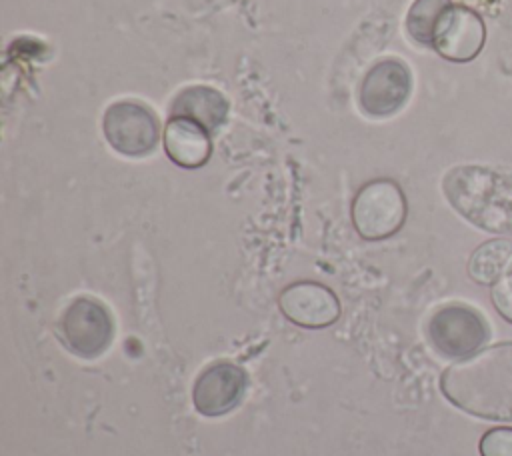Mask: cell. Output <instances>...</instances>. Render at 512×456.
I'll return each instance as SVG.
<instances>
[{"instance_id":"obj_9","label":"cell","mask_w":512,"mask_h":456,"mask_svg":"<svg viewBox=\"0 0 512 456\" xmlns=\"http://www.w3.org/2000/svg\"><path fill=\"white\" fill-rule=\"evenodd\" d=\"M410 86V72L400 60H380L362 80L360 104L372 116L394 114L406 102Z\"/></svg>"},{"instance_id":"obj_6","label":"cell","mask_w":512,"mask_h":456,"mask_svg":"<svg viewBox=\"0 0 512 456\" xmlns=\"http://www.w3.org/2000/svg\"><path fill=\"white\" fill-rule=\"evenodd\" d=\"M246 384V372L238 364L214 362L198 374L192 386V404L202 416L228 414L240 404Z\"/></svg>"},{"instance_id":"obj_15","label":"cell","mask_w":512,"mask_h":456,"mask_svg":"<svg viewBox=\"0 0 512 456\" xmlns=\"http://www.w3.org/2000/svg\"><path fill=\"white\" fill-rule=\"evenodd\" d=\"M490 300L496 312L512 324V272L490 286Z\"/></svg>"},{"instance_id":"obj_3","label":"cell","mask_w":512,"mask_h":456,"mask_svg":"<svg viewBox=\"0 0 512 456\" xmlns=\"http://www.w3.org/2000/svg\"><path fill=\"white\" fill-rule=\"evenodd\" d=\"M56 332L60 342L74 356L94 360L110 348L114 338V320L102 302L78 296L60 314Z\"/></svg>"},{"instance_id":"obj_13","label":"cell","mask_w":512,"mask_h":456,"mask_svg":"<svg viewBox=\"0 0 512 456\" xmlns=\"http://www.w3.org/2000/svg\"><path fill=\"white\" fill-rule=\"evenodd\" d=\"M450 4V0H416L406 16L408 34L416 42L432 46L434 28Z\"/></svg>"},{"instance_id":"obj_7","label":"cell","mask_w":512,"mask_h":456,"mask_svg":"<svg viewBox=\"0 0 512 456\" xmlns=\"http://www.w3.org/2000/svg\"><path fill=\"white\" fill-rule=\"evenodd\" d=\"M482 44L484 24L480 16L466 6L450 4L434 28V50L446 60L468 62L482 50Z\"/></svg>"},{"instance_id":"obj_8","label":"cell","mask_w":512,"mask_h":456,"mask_svg":"<svg viewBox=\"0 0 512 456\" xmlns=\"http://www.w3.org/2000/svg\"><path fill=\"white\" fill-rule=\"evenodd\" d=\"M282 314L302 328H326L340 316L336 294L318 282H294L278 296Z\"/></svg>"},{"instance_id":"obj_1","label":"cell","mask_w":512,"mask_h":456,"mask_svg":"<svg viewBox=\"0 0 512 456\" xmlns=\"http://www.w3.org/2000/svg\"><path fill=\"white\" fill-rule=\"evenodd\" d=\"M440 390L470 416L512 422V342H498L452 362L440 376Z\"/></svg>"},{"instance_id":"obj_11","label":"cell","mask_w":512,"mask_h":456,"mask_svg":"<svg viewBox=\"0 0 512 456\" xmlns=\"http://www.w3.org/2000/svg\"><path fill=\"white\" fill-rule=\"evenodd\" d=\"M228 114L226 98L210 86H188L170 104V118H188L206 130H216Z\"/></svg>"},{"instance_id":"obj_2","label":"cell","mask_w":512,"mask_h":456,"mask_svg":"<svg viewBox=\"0 0 512 456\" xmlns=\"http://www.w3.org/2000/svg\"><path fill=\"white\" fill-rule=\"evenodd\" d=\"M430 348L446 360H466L484 350L492 338L486 316L470 304L448 302L438 306L424 324Z\"/></svg>"},{"instance_id":"obj_5","label":"cell","mask_w":512,"mask_h":456,"mask_svg":"<svg viewBox=\"0 0 512 456\" xmlns=\"http://www.w3.org/2000/svg\"><path fill=\"white\" fill-rule=\"evenodd\" d=\"M158 134L156 116L138 102H114L104 114V136L124 156L150 154L158 144Z\"/></svg>"},{"instance_id":"obj_12","label":"cell","mask_w":512,"mask_h":456,"mask_svg":"<svg viewBox=\"0 0 512 456\" xmlns=\"http://www.w3.org/2000/svg\"><path fill=\"white\" fill-rule=\"evenodd\" d=\"M512 272V240L492 238L480 244L468 260V276L482 286H492Z\"/></svg>"},{"instance_id":"obj_14","label":"cell","mask_w":512,"mask_h":456,"mask_svg":"<svg viewBox=\"0 0 512 456\" xmlns=\"http://www.w3.org/2000/svg\"><path fill=\"white\" fill-rule=\"evenodd\" d=\"M480 456H512V426H494L478 442Z\"/></svg>"},{"instance_id":"obj_10","label":"cell","mask_w":512,"mask_h":456,"mask_svg":"<svg viewBox=\"0 0 512 456\" xmlns=\"http://www.w3.org/2000/svg\"><path fill=\"white\" fill-rule=\"evenodd\" d=\"M164 150L168 158L188 170L208 162L212 144L208 130L188 118H170L164 128Z\"/></svg>"},{"instance_id":"obj_4","label":"cell","mask_w":512,"mask_h":456,"mask_svg":"<svg viewBox=\"0 0 512 456\" xmlns=\"http://www.w3.org/2000/svg\"><path fill=\"white\" fill-rule=\"evenodd\" d=\"M406 220V198L400 186L380 178L364 184L352 202V224L366 240L396 234Z\"/></svg>"}]
</instances>
